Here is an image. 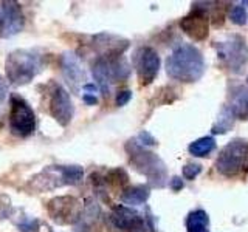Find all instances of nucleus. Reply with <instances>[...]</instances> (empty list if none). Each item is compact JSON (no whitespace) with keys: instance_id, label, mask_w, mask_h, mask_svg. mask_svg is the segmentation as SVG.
<instances>
[{"instance_id":"2eb2a0df","label":"nucleus","mask_w":248,"mask_h":232,"mask_svg":"<svg viewBox=\"0 0 248 232\" xmlns=\"http://www.w3.org/2000/svg\"><path fill=\"white\" fill-rule=\"evenodd\" d=\"M93 46L99 58H120L129 48V41L110 33H99L93 37Z\"/></svg>"},{"instance_id":"7c9ffc66","label":"nucleus","mask_w":248,"mask_h":232,"mask_svg":"<svg viewBox=\"0 0 248 232\" xmlns=\"http://www.w3.org/2000/svg\"><path fill=\"white\" fill-rule=\"evenodd\" d=\"M82 90L85 91V95H95V93L98 91V85H95V84H84Z\"/></svg>"},{"instance_id":"1a4fd4ad","label":"nucleus","mask_w":248,"mask_h":232,"mask_svg":"<svg viewBox=\"0 0 248 232\" xmlns=\"http://www.w3.org/2000/svg\"><path fill=\"white\" fill-rule=\"evenodd\" d=\"M247 143L244 139H232L223 147L219 157L216 160V167L219 174L225 176H234L240 172L244 162V153H245Z\"/></svg>"},{"instance_id":"7ed1b4c3","label":"nucleus","mask_w":248,"mask_h":232,"mask_svg":"<svg viewBox=\"0 0 248 232\" xmlns=\"http://www.w3.org/2000/svg\"><path fill=\"white\" fill-rule=\"evenodd\" d=\"M84 178L81 166H48L30 180V186L37 192L51 190L62 186L79 184Z\"/></svg>"},{"instance_id":"6ab92c4d","label":"nucleus","mask_w":248,"mask_h":232,"mask_svg":"<svg viewBox=\"0 0 248 232\" xmlns=\"http://www.w3.org/2000/svg\"><path fill=\"white\" fill-rule=\"evenodd\" d=\"M216 149V139L213 136H203V138H199L196 139L194 143L189 144L188 150L192 157H206L208 153H211Z\"/></svg>"},{"instance_id":"cd10ccee","label":"nucleus","mask_w":248,"mask_h":232,"mask_svg":"<svg viewBox=\"0 0 248 232\" xmlns=\"http://www.w3.org/2000/svg\"><path fill=\"white\" fill-rule=\"evenodd\" d=\"M0 201H2V197H0ZM10 209H11L10 200L5 197L3 203H0V218H6V217L10 215Z\"/></svg>"},{"instance_id":"a878e982","label":"nucleus","mask_w":248,"mask_h":232,"mask_svg":"<svg viewBox=\"0 0 248 232\" xmlns=\"http://www.w3.org/2000/svg\"><path fill=\"white\" fill-rule=\"evenodd\" d=\"M140 145H155L157 144V141H155V138L147 133V131H141V133L138 135V141H137Z\"/></svg>"},{"instance_id":"b1692460","label":"nucleus","mask_w":248,"mask_h":232,"mask_svg":"<svg viewBox=\"0 0 248 232\" xmlns=\"http://www.w3.org/2000/svg\"><path fill=\"white\" fill-rule=\"evenodd\" d=\"M202 172V166L197 164V162H189L183 167V176L186 180H194L199 174Z\"/></svg>"},{"instance_id":"f257e3e1","label":"nucleus","mask_w":248,"mask_h":232,"mask_svg":"<svg viewBox=\"0 0 248 232\" xmlns=\"http://www.w3.org/2000/svg\"><path fill=\"white\" fill-rule=\"evenodd\" d=\"M205 72V59L199 48L191 44H180L166 59V73L169 77L191 84L199 81Z\"/></svg>"},{"instance_id":"a211bd4d","label":"nucleus","mask_w":248,"mask_h":232,"mask_svg":"<svg viewBox=\"0 0 248 232\" xmlns=\"http://www.w3.org/2000/svg\"><path fill=\"white\" fill-rule=\"evenodd\" d=\"M151 195V189L147 186H129L121 192V201L127 206H140L144 204Z\"/></svg>"},{"instance_id":"72a5a7b5","label":"nucleus","mask_w":248,"mask_h":232,"mask_svg":"<svg viewBox=\"0 0 248 232\" xmlns=\"http://www.w3.org/2000/svg\"><path fill=\"white\" fill-rule=\"evenodd\" d=\"M247 84H248V77H247Z\"/></svg>"},{"instance_id":"f8f14e48","label":"nucleus","mask_w":248,"mask_h":232,"mask_svg":"<svg viewBox=\"0 0 248 232\" xmlns=\"http://www.w3.org/2000/svg\"><path fill=\"white\" fill-rule=\"evenodd\" d=\"M107 224L112 231H127V232H146L144 221L130 207L118 204L112 209L107 217Z\"/></svg>"},{"instance_id":"9d476101","label":"nucleus","mask_w":248,"mask_h":232,"mask_svg":"<svg viewBox=\"0 0 248 232\" xmlns=\"http://www.w3.org/2000/svg\"><path fill=\"white\" fill-rule=\"evenodd\" d=\"M50 113L59 126L67 127L73 119L75 107L70 98V93L59 84H54L50 98Z\"/></svg>"},{"instance_id":"9b49d317","label":"nucleus","mask_w":248,"mask_h":232,"mask_svg":"<svg viewBox=\"0 0 248 232\" xmlns=\"http://www.w3.org/2000/svg\"><path fill=\"white\" fill-rule=\"evenodd\" d=\"M25 25L22 8L17 2L8 0L0 6V37L8 39L19 34Z\"/></svg>"},{"instance_id":"f3484780","label":"nucleus","mask_w":248,"mask_h":232,"mask_svg":"<svg viewBox=\"0 0 248 232\" xmlns=\"http://www.w3.org/2000/svg\"><path fill=\"white\" fill-rule=\"evenodd\" d=\"M230 112L237 119H248V88L237 85L230 91L228 105Z\"/></svg>"},{"instance_id":"0eeeda50","label":"nucleus","mask_w":248,"mask_h":232,"mask_svg":"<svg viewBox=\"0 0 248 232\" xmlns=\"http://www.w3.org/2000/svg\"><path fill=\"white\" fill-rule=\"evenodd\" d=\"M10 130L14 136L28 138L36 130V115L25 99L13 95L10 98Z\"/></svg>"},{"instance_id":"20e7f679","label":"nucleus","mask_w":248,"mask_h":232,"mask_svg":"<svg viewBox=\"0 0 248 232\" xmlns=\"http://www.w3.org/2000/svg\"><path fill=\"white\" fill-rule=\"evenodd\" d=\"M5 70L13 85H27L41 72V58L30 50H14L8 54Z\"/></svg>"},{"instance_id":"c756f323","label":"nucleus","mask_w":248,"mask_h":232,"mask_svg":"<svg viewBox=\"0 0 248 232\" xmlns=\"http://www.w3.org/2000/svg\"><path fill=\"white\" fill-rule=\"evenodd\" d=\"M6 95H8V87H6V82L2 76H0V104L3 102L6 99Z\"/></svg>"},{"instance_id":"4468645a","label":"nucleus","mask_w":248,"mask_h":232,"mask_svg":"<svg viewBox=\"0 0 248 232\" xmlns=\"http://www.w3.org/2000/svg\"><path fill=\"white\" fill-rule=\"evenodd\" d=\"M182 31L189 36L192 41H205L209 34V14L203 6L192 8L189 14H186L180 20Z\"/></svg>"},{"instance_id":"412c9836","label":"nucleus","mask_w":248,"mask_h":232,"mask_svg":"<svg viewBox=\"0 0 248 232\" xmlns=\"http://www.w3.org/2000/svg\"><path fill=\"white\" fill-rule=\"evenodd\" d=\"M232 121H234V116L230 112L228 107H223L222 113L219 115V118H217V122L214 124V127L211 129L213 133L219 135V133H227V131L231 129L232 126Z\"/></svg>"},{"instance_id":"dca6fc26","label":"nucleus","mask_w":248,"mask_h":232,"mask_svg":"<svg viewBox=\"0 0 248 232\" xmlns=\"http://www.w3.org/2000/svg\"><path fill=\"white\" fill-rule=\"evenodd\" d=\"M62 73H64L65 81L72 85V88L78 90L79 85L84 87L82 81H85V73L79 62V58L75 53H64V56H62Z\"/></svg>"},{"instance_id":"39448f33","label":"nucleus","mask_w":248,"mask_h":232,"mask_svg":"<svg viewBox=\"0 0 248 232\" xmlns=\"http://www.w3.org/2000/svg\"><path fill=\"white\" fill-rule=\"evenodd\" d=\"M92 74L98 84V88L107 98L110 95V84L126 81L130 74V67L123 56L98 58L92 64Z\"/></svg>"},{"instance_id":"f03ea898","label":"nucleus","mask_w":248,"mask_h":232,"mask_svg":"<svg viewBox=\"0 0 248 232\" xmlns=\"http://www.w3.org/2000/svg\"><path fill=\"white\" fill-rule=\"evenodd\" d=\"M126 150L129 153L130 164L140 174L144 175L154 188H163L165 186L168 172L161 158H158L155 153L146 150L137 141H129L126 144Z\"/></svg>"},{"instance_id":"aec40b11","label":"nucleus","mask_w":248,"mask_h":232,"mask_svg":"<svg viewBox=\"0 0 248 232\" xmlns=\"http://www.w3.org/2000/svg\"><path fill=\"white\" fill-rule=\"evenodd\" d=\"M208 224H209L208 214L205 211H202V209L192 211L188 217H186V229H188V232L206 229Z\"/></svg>"},{"instance_id":"6e6552de","label":"nucleus","mask_w":248,"mask_h":232,"mask_svg":"<svg viewBox=\"0 0 248 232\" xmlns=\"http://www.w3.org/2000/svg\"><path fill=\"white\" fill-rule=\"evenodd\" d=\"M84 206L79 200L70 195L56 197L48 201L46 204V212L50 218L58 224H75L81 220Z\"/></svg>"},{"instance_id":"423d86ee","label":"nucleus","mask_w":248,"mask_h":232,"mask_svg":"<svg viewBox=\"0 0 248 232\" xmlns=\"http://www.w3.org/2000/svg\"><path fill=\"white\" fill-rule=\"evenodd\" d=\"M217 56L220 62L232 73H240L248 62V48L244 37L232 34L216 44Z\"/></svg>"},{"instance_id":"393cba45","label":"nucleus","mask_w":248,"mask_h":232,"mask_svg":"<svg viewBox=\"0 0 248 232\" xmlns=\"http://www.w3.org/2000/svg\"><path fill=\"white\" fill-rule=\"evenodd\" d=\"M130 99H132V91L130 90H123V91H118V95H116L115 104L118 107H124Z\"/></svg>"},{"instance_id":"c85d7f7f","label":"nucleus","mask_w":248,"mask_h":232,"mask_svg":"<svg viewBox=\"0 0 248 232\" xmlns=\"http://www.w3.org/2000/svg\"><path fill=\"white\" fill-rule=\"evenodd\" d=\"M170 189L174 192H178L183 189V180L180 176H174L172 180H170Z\"/></svg>"},{"instance_id":"ddd939ff","label":"nucleus","mask_w":248,"mask_h":232,"mask_svg":"<svg viewBox=\"0 0 248 232\" xmlns=\"http://www.w3.org/2000/svg\"><path fill=\"white\" fill-rule=\"evenodd\" d=\"M160 56L151 46H141L135 53V68L141 85H149L154 82L160 72Z\"/></svg>"},{"instance_id":"4be33fe9","label":"nucleus","mask_w":248,"mask_h":232,"mask_svg":"<svg viewBox=\"0 0 248 232\" xmlns=\"http://www.w3.org/2000/svg\"><path fill=\"white\" fill-rule=\"evenodd\" d=\"M104 181L106 184L118 189V188H123L124 184H127L129 176L124 169H112V170H108L107 175L104 176Z\"/></svg>"},{"instance_id":"473e14b6","label":"nucleus","mask_w":248,"mask_h":232,"mask_svg":"<svg viewBox=\"0 0 248 232\" xmlns=\"http://www.w3.org/2000/svg\"><path fill=\"white\" fill-rule=\"evenodd\" d=\"M242 169L245 172H248V143L245 145V153H244V162H242Z\"/></svg>"},{"instance_id":"5701e85b","label":"nucleus","mask_w":248,"mask_h":232,"mask_svg":"<svg viewBox=\"0 0 248 232\" xmlns=\"http://www.w3.org/2000/svg\"><path fill=\"white\" fill-rule=\"evenodd\" d=\"M230 19L232 23H236V25H245L247 19H248V14L245 11V8L240 6V5H234L230 11Z\"/></svg>"},{"instance_id":"2f4dec72","label":"nucleus","mask_w":248,"mask_h":232,"mask_svg":"<svg viewBox=\"0 0 248 232\" xmlns=\"http://www.w3.org/2000/svg\"><path fill=\"white\" fill-rule=\"evenodd\" d=\"M82 99H84V102H85V104H89V105H96V104H98V98H96V95H85V93H84Z\"/></svg>"},{"instance_id":"bb28decb","label":"nucleus","mask_w":248,"mask_h":232,"mask_svg":"<svg viewBox=\"0 0 248 232\" xmlns=\"http://www.w3.org/2000/svg\"><path fill=\"white\" fill-rule=\"evenodd\" d=\"M19 229L23 231V232H30V231H36V228L39 226L37 220H31V218H27L25 221H22L17 224Z\"/></svg>"}]
</instances>
